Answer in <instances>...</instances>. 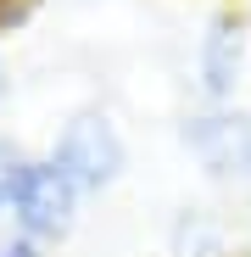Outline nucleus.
Wrapping results in <instances>:
<instances>
[{"instance_id":"f257e3e1","label":"nucleus","mask_w":251,"mask_h":257,"mask_svg":"<svg viewBox=\"0 0 251 257\" xmlns=\"http://www.w3.org/2000/svg\"><path fill=\"white\" fill-rule=\"evenodd\" d=\"M123 162H129V151H123V135H117V123H112L106 112H78V117H67L62 135H56V146H51V168H56L78 196L117 185Z\"/></svg>"},{"instance_id":"f03ea898","label":"nucleus","mask_w":251,"mask_h":257,"mask_svg":"<svg viewBox=\"0 0 251 257\" xmlns=\"http://www.w3.org/2000/svg\"><path fill=\"white\" fill-rule=\"evenodd\" d=\"M73 212H78V190L56 174L51 162H28L23 179L12 190V218H17V235L23 240H56L73 229Z\"/></svg>"},{"instance_id":"7ed1b4c3","label":"nucleus","mask_w":251,"mask_h":257,"mask_svg":"<svg viewBox=\"0 0 251 257\" xmlns=\"http://www.w3.org/2000/svg\"><path fill=\"white\" fill-rule=\"evenodd\" d=\"M184 151H190L212 179L251 185V106L190 117V123H184Z\"/></svg>"},{"instance_id":"20e7f679","label":"nucleus","mask_w":251,"mask_h":257,"mask_svg":"<svg viewBox=\"0 0 251 257\" xmlns=\"http://www.w3.org/2000/svg\"><path fill=\"white\" fill-rule=\"evenodd\" d=\"M240 67H245V34L234 17H218L201 34V51H195V73H201L206 101H229L240 84Z\"/></svg>"},{"instance_id":"39448f33","label":"nucleus","mask_w":251,"mask_h":257,"mask_svg":"<svg viewBox=\"0 0 251 257\" xmlns=\"http://www.w3.org/2000/svg\"><path fill=\"white\" fill-rule=\"evenodd\" d=\"M23 168H28V157H23L12 140H0V218L12 212V190H17V179H23Z\"/></svg>"},{"instance_id":"423d86ee","label":"nucleus","mask_w":251,"mask_h":257,"mask_svg":"<svg viewBox=\"0 0 251 257\" xmlns=\"http://www.w3.org/2000/svg\"><path fill=\"white\" fill-rule=\"evenodd\" d=\"M0 257H39V246L23 240V235H6V240H0Z\"/></svg>"},{"instance_id":"0eeeda50","label":"nucleus","mask_w":251,"mask_h":257,"mask_svg":"<svg viewBox=\"0 0 251 257\" xmlns=\"http://www.w3.org/2000/svg\"><path fill=\"white\" fill-rule=\"evenodd\" d=\"M0 95H6V67H0Z\"/></svg>"}]
</instances>
